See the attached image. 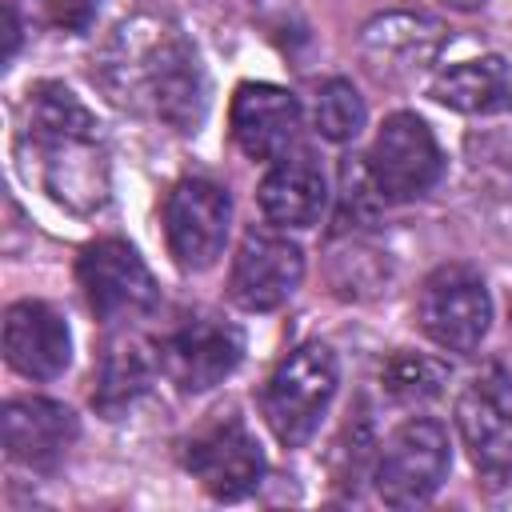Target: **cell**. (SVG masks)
Returning <instances> with one entry per match:
<instances>
[{"label":"cell","instance_id":"cell-1","mask_svg":"<svg viewBox=\"0 0 512 512\" xmlns=\"http://www.w3.org/2000/svg\"><path fill=\"white\" fill-rule=\"evenodd\" d=\"M104 92L132 112H152L176 132H196L208 116V76L196 44L152 16L124 20L96 60Z\"/></svg>","mask_w":512,"mask_h":512},{"label":"cell","instance_id":"cell-2","mask_svg":"<svg viewBox=\"0 0 512 512\" xmlns=\"http://www.w3.org/2000/svg\"><path fill=\"white\" fill-rule=\"evenodd\" d=\"M20 156L36 160V176L44 192L72 208L96 212L108 200V156L100 140L96 116L76 100L72 88L56 80H40L28 88L24 124H20Z\"/></svg>","mask_w":512,"mask_h":512},{"label":"cell","instance_id":"cell-3","mask_svg":"<svg viewBox=\"0 0 512 512\" xmlns=\"http://www.w3.org/2000/svg\"><path fill=\"white\" fill-rule=\"evenodd\" d=\"M336 384H340V368H336V356L328 344L308 340V344L292 348L272 368V376L264 380V392H260V412H264L272 436L284 448L308 444L336 396Z\"/></svg>","mask_w":512,"mask_h":512},{"label":"cell","instance_id":"cell-4","mask_svg":"<svg viewBox=\"0 0 512 512\" xmlns=\"http://www.w3.org/2000/svg\"><path fill=\"white\" fill-rule=\"evenodd\" d=\"M448 464L452 444L444 424L432 416H412L384 440L372 480L388 508H416L440 492Z\"/></svg>","mask_w":512,"mask_h":512},{"label":"cell","instance_id":"cell-5","mask_svg":"<svg viewBox=\"0 0 512 512\" xmlns=\"http://www.w3.org/2000/svg\"><path fill=\"white\" fill-rule=\"evenodd\" d=\"M416 324L432 344L448 352H472L492 324L484 276L468 264H440L428 272L416 292Z\"/></svg>","mask_w":512,"mask_h":512},{"label":"cell","instance_id":"cell-6","mask_svg":"<svg viewBox=\"0 0 512 512\" xmlns=\"http://www.w3.org/2000/svg\"><path fill=\"white\" fill-rule=\"evenodd\" d=\"M372 184L384 204H408L436 188L444 176V152L432 136V128L416 112H392L364 156Z\"/></svg>","mask_w":512,"mask_h":512},{"label":"cell","instance_id":"cell-7","mask_svg":"<svg viewBox=\"0 0 512 512\" xmlns=\"http://www.w3.org/2000/svg\"><path fill=\"white\" fill-rule=\"evenodd\" d=\"M76 280L84 288V300L96 320L104 324H128L144 320L160 304V288L140 260V252L128 240H96L76 260Z\"/></svg>","mask_w":512,"mask_h":512},{"label":"cell","instance_id":"cell-8","mask_svg":"<svg viewBox=\"0 0 512 512\" xmlns=\"http://www.w3.org/2000/svg\"><path fill=\"white\" fill-rule=\"evenodd\" d=\"M232 224V196L216 180L184 176L164 196V240L184 272H204L220 260Z\"/></svg>","mask_w":512,"mask_h":512},{"label":"cell","instance_id":"cell-9","mask_svg":"<svg viewBox=\"0 0 512 512\" xmlns=\"http://www.w3.org/2000/svg\"><path fill=\"white\" fill-rule=\"evenodd\" d=\"M244 360V332L220 316H184L156 340V364L180 392H208Z\"/></svg>","mask_w":512,"mask_h":512},{"label":"cell","instance_id":"cell-10","mask_svg":"<svg viewBox=\"0 0 512 512\" xmlns=\"http://www.w3.org/2000/svg\"><path fill=\"white\" fill-rule=\"evenodd\" d=\"M184 468L216 500H244L264 480V448L240 416H220L184 444Z\"/></svg>","mask_w":512,"mask_h":512},{"label":"cell","instance_id":"cell-11","mask_svg":"<svg viewBox=\"0 0 512 512\" xmlns=\"http://www.w3.org/2000/svg\"><path fill=\"white\" fill-rule=\"evenodd\" d=\"M456 428L472 464L500 484L512 472V376L504 368L476 372L456 400Z\"/></svg>","mask_w":512,"mask_h":512},{"label":"cell","instance_id":"cell-12","mask_svg":"<svg viewBox=\"0 0 512 512\" xmlns=\"http://www.w3.org/2000/svg\"><path fill=\"white\" fill-rule=\"evenodd\" d=\"M304 280V252L288 236L248 228L228 272V296L244 312L280 308Z\"/></svg>","mask_w":512,"mask_h":512},{"label":"cell","instance_id":"cell-13","mask_svg":"<svg viewBox=\"0 0 512 512\" xmlns=\"http://www.w3.org/2000/svg\"><path fill=\"white\" fill-rule=\"evenodd\" d=\"M300 124H304L300 100L280 84L248 80L236 88L228 108L232 140L248 160H268V164L284 160L300 140Z\"/></svg>","mask_w":512,"mask_h":512},{"label":"cell","instance_id":"cell-14","mask_svg":"<svg viewBox=\"0 0 512 512\" xmlns=\"http://www.w3.org/2000/svg\"><path fill=\"white\" fill-rule=\"evenodd\" d=\"M0 432H4V452L12 464L32 468V472H52L76 444L80 420L60 400L16 396L0 412Z\"/></svg>","mask_w":512,"mask_h":512},{"label":"cell","instance_id":"cell-15","mask_svg":"<svg viewBox=\"0 0 512 512\" xmlns=\"http://www.w3.org/2000/svg\"><path fill=\"white\" fill-rule=\"evenodd\" d=\"M360 48L372 72L388 80H408L420 76L444 48V24L424 16V12H380L360 28Z\"/></svg>","mask_w":512,"mask_h":512},{"label":"cell","instance_id":"cell-16","mask_svg":"<svg viewBox=\"0 0 512 512\" xmlns=\"http://www.w3.org/2000/svg\"><path fill=\"white\" fill-rule=\"evenodd\" d=\"M4 360L28 380H56L72 360L64 316L44 300H16L4 312Z\"/></svg>","mask_w":512,"mask_h":512},{"label":"cell","instance_id":"cell-17","mask_svg":"<svg viewBox=\"0 0 512 512\" xmlns=\"http://www.w3.org/2000/svg\"><path fill=\"white\" fill-rule=\"evenodd\" d=\"M256 204L264 212L268 224L276 228H312L328 204V184H324V172L320 164L300 152V156H284L276 160L260 188H256Z\"/></svg>","mask_w":512,"mask_h":512},{"label":"cell","instance_id":"cell-18","mask_svg":"<svg viewBox=\"0 0 512 512\" xmlns=\"http://www.w3.org/2000/svg\"><path fill=\"white\" fill-rule=\"evenodd\" d=\"M432 100L464 116H496L512 108V64L504 56L460 60L432 80Z\"/></svg>","mask_w":512,"mask_h":512},{"label":"cell","instance_id":"cell-19","mask_svg":"<svg viewBox=\"0 0 512 512\" xmlns=\"http://www.w3.org/2000/svg\"><path fill=\"white\" fill-rule=\"evenodd\" d=\"M152 384V360L132 344V340H108L100 368H96V388H92V404L116 420L124 416Z\"/></svg>","mask_w":512,"mask_h":512},{"label":"cell","instance_id":"cell-20","mask_svg":"<svg viewBox=\"0 0 512 512\" xmlns=\"http://www.w3.org/2000/svg\"><path fill=\"white\" fill-rule=\"evenodd\" d=\"M316 132L332 144H348L360 136L364 120H368V108H364V96L356 92L352 80L344 76H332L316 88Z\"/></svg>","mask_w":512,"mask_h":512},{"label":"cell","instance_id":"cell-21","mask_svg":"<svg viewBox=\"0 0 512 512\" xmlns=\"http://www.w3.org/2000/svg\"><path fill=\"white\" fill-rule=\"evenodd\" d=\"M380 384L400 404H428L444 392V368L416 352H392L380 368Z\"/></svg>","mask_w":512,"mask_h":512},{"label":"cell","instance_id":"cell-22","mask_svg":"<svg viewBox=\"0 0 512 512\" xmlns=\"http://www.w3.org/2000/svg\"><path fill=\"white\" fill-rule=\"evenodd\" d=\"M40 20L60 28V32H88L96 12H100V0H32Z\"/></svg>","mask_w":512,"mask_h":512},{"label":"cell","instance_id":"cell-23","mask_svg":"<svg viewBox=\"0 0 512 512\" xmlns=\"http://www.w3.org/2000/svg\"><path fill=\"white\" fill-rule=\"evenodd\" d=\"M444 8H452V12H476V8H484V0H440Z\"/></svg>","mask_w":512,"mask_h":512}]
</instances>
